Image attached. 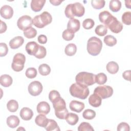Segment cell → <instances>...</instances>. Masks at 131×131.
<instances>
[{
    "mask_svg": "<svg viewBox=\"0 0 131 131\" xmlns=\"http://www.w3.org/2000/svg\"><path fill=\"white\" fill-rule=\"evenodd\" d=\"M70 94L76 98L80 99H86L89 95V89L88 86L76 83H73L70 87Z\"/></svg>",
    "mask_w": 131,
    "mask_h": 131,
    "instance_id": "1",
    "label": "cell"
},
{
    "mask_svg": "<svg viewBox=\"0 0 131 131\" xmlns=\"http://www.w3.org/2000/svg\"><path fill=\"white\" fill-rule=\"evenodd\" d=\"M52 104L55 110V114L56 117L59 119H65L69 112L66 108L64 100L60 97L53 101Z\"/></svg>",
    "mask_w": 131,
    "mask_h": 131,
    "instance_id": "2",
    "label": "cell"
},
{
    "mask_svg": "<svg viewBox=\"0 0 131 131\" xmlns=\"http://www.w3.org/2000/svg\"><path fill=\"white\" fill-rule=\"evenodd\" d=\"M102 42L100 39L93 36L89 39L87 43V51L92 56H97L101 52Z\"/></svg>",
    "mask_w": 131,
    "mask_h": 131,
    "instance_id": "3",
    "label": "cell"
},
{
    "mask_svg": "<svg viewBox=\"0 0 131 131\" xmlns=\"http://www.w3.org/2000/svg\"><path fill=\"white\" fill-rule=\"evenodd\" d=\"M77 83L84 86H90L96 83L95 75L86 72L79 73L75 77Z\"/></svg>",
    "mask_w": 131,
    "mask_h": 131,
    "instance_id": "4",
    "label": "cell"
},
{
    "mask_svg": "<svg viewBox=\"0 0 131 131\" xmlns=\"http://www.w3.org/2000/svg\"><path fill=\"white\" fill-rule=\"evenodd\" d=\"M52 21L51 15L47 11L43 12L41 14L35 16L33 19V25L38 28H42L50 24Z\"/></svg>",
    "mask_w": 131,
    "mask_h": 131,
    "instance_id": "5",
    "label": "cell"
},
{
    "mask_svg": "<svg viewBox=\"0 0 131 131\" xmlns=\"http://www.w3.org/2000/svg\"><path fill=\"white\" fill-rule=\"evenodd\" d=\"M26 61L25 56L20 53L16 54L13 59L11 64V68L15 72H20L24 68V64Z\"/></svg>",
    "mask_w": 131,
    "mask_h": 131,
    "instance_id": "6",
    "label": "cell"
},
{
    "mask_svg": "<svg viewBox=\"0 0 131 131\" xmlns=\"http://www.w3.org/2000/svg\"><path fill=\"white\" fill-rule=\"evenodd\" d=\"M94 93L99 96L101 99H106L111 97L113 94V88L108 85H100L95 88Z\"/></svg>",
    "mask_w": 131,
    "mask_h": 131,
    "instance_id": "7",
    "label": "cell"
},
{
    "mask_svg": "<svg viewBox=\"0 0 131 131\" xmlns=\"http://www.w3.org/2000/svg\"><path fill=\"white\" fill-rule=\"evenodd\" d=\"M32 20L33 19L30 16L27 15H23L18 18L17 21V27L20 30L24 31L27 29L32 27L33 25Z\"/></svg>",
    "mask_w": 131,
    "mask_h": 131,
    "instance_id": "8",
    "label": "cell"
},
{
    "mask_svg": "<svg viewBox=\"0 0 131 131\" xmlns=\"http://www.w3.org/2000/svg\"><path fill=\"white\" fill-rule=\"evenodd\" d=\"M42 89V85L41 82L38 81H34L31 82L28 88L29 94L33 96L39 95L41 93Z\"/></svg>",
    "mask_w": 131,
    "mask_h": 131,
    "instance_id": "9",
    "label": "cell"
},
{
    "mask_svg": "<svg viewBox=\"0 0 131 131\" xmlns=\"http://www.w3.org/2000/svg\"><path fill=\"white\" fill-rule=\"evenodd\" d=\"M106 27H108L112 32L119 33L122 30L123 27L121 23L118 21L116 17L114 16Z\"/></svg>",
    "mask_w": 131,
    "mask_h": 131,
    "instance_id": "10",
    "label": "cell"
},
{
    "mask_svg": "<svg viewBox=\"0 0 131 131\" xmlns=\"http://www.w3.org/2000/svg\"><path fill=\"white\" fill-rule=\"evenodd\" d=\"M72 12L74 16L81 17L85 12V9L84 6L80 3H75L72 4Z\"/></svg>",
    "mask_w": 131,
    "mask_h": 131,
    "instance_id": "11",
    "label": "cell"
},
{
    "mask_svg": "<svg viewBox=\"0 0 131 131\" xmlns=\"http://www.w3.org/2000/svg\"><path fill=\"white\" fill-rule=\"evenodd\" d=\"M0 13L1 16L6 19H10L13 15V8L9 5H4L1 8Z\"/></svg>",
    "mask_w": 131,
    "mask_h": 131,
    "instance_id": "12",
    "label": "cell"
},
{
    "mask_svg": "<svg viewBox=\"0 0 131 131\" xmlns=\"http://www.w3.org/2000/svg\"><path fill=\"white\" fill-rule=\"evenodd\" d=\"M113 17L114 16L107 11H102L99 14V19L100 21L103 23L106 27L110 23Z\"/></svg>",
    "mask_w": 131,
    "mask_h": 131,
    "instance_id": "13",
    "label": "cell"
},
{
    "mask_svg": "<svg viewBox=\"0 0 131 131\" xmlns=\"http://www.w3.org/2000/svg\"><path fill=\"white\" fill-rule=\"evenodd\" d=\"M39 45L35 41H30L26 46L25 49L27 53L30 55H34L37 53L38 51Z\"/></svg>",
    "mask_w": 131,
    "mask_h": 131,
    "instance_id": "14",
    "label": "cell"
},
{
    "mask_svg": "<svg viewBox=\"0 0 131 131\" xmlns=\"http://www.w3.org/2000/svg\"><path fill=\"white\" fill-rule=\"evenodd\" d=\"M80 27V23L79 20L75 18L70 19L67 25L68 30L72 31L74 33L79 30Z\"/></svg>",
    "mask_w": 131,
    "mask_h": 131,
    "instance_id": "15",
    "label": "cell"
},
{
    "mask_svg": "<svg viewBox=\"0 0 131 131\" xmlns=\"http://www.w3.org/2000/svg\"><path fill=\"white\" fill-rule=\"evenodd\" d=\"M70 108L71 111L76 113H80L84 108V104L80 101L77 100H72L69 104Z\"/></svg>",
    "mask_w": 131,
    "mask_h": 131,
    "instance_id": "16",
    "label": "cell"
},
{
    "mask_svg": "<svg viewBox=\"0 0 131 131\" xmlns=\"http://www.w3.org/2000/svg\"><path fill=\"white\" fill-rule=\"evenodd\" d=\"M36 110L39 114L47 115L50 111V106L48 102L41 101L37 104Z\"/></svg>",
    "mask_w": 131,
    "mask_h": 131,
    "instance_id": "17",
    "label": "cell"
},
{
    "mask_svg": "<svg viewBox=\"0 0 131 131\" xmlns=\"http://www.w3.org/2000/svg\"><path fill=\"white\" fill-rule=\"evenodd\" d=\"M24 39L23 37L18 36L14 37L10 40L9 46L12 49H16L19 48L24 43Z\"/></svg>",
    "mask_w": 131,
    "mask_h": 131,
    "instance_id": "18",
    "label": "cell"
},
{
    "mask_svg": "<svg viewBox=\"0 0 131 131\" xmlns=\"http://www.w3.org/2000/svg\"><path fill=\"white\" fill-rule=\"evenodd\" d=\"M89 102L92 106L98 107L101 104L102 99L99 96L94 93L90 96L89 98Z\"/></svg>",
    "mask_w": 131,
    "mask_h": 131,
    "instance_id": "19",
    "label": "cell"
},
{
    "mask_svg": "<svg viewBox=\"0 0 131 131\" xmlns=\"http://www.w3.org/2000/svg\"><path fill=\"white\" fill-rule=\"evenodd\" d=\"M19 115L23 120L28 121L30 120L32 118L33 116V113L30 108L25 107L21 108L20 110Z\"/></svg>",
    "mask_w": 131,
    "mask_h": 131,
    "instance_id": "20",
    "label": "cell"
},
{
    "mask_svg": "<svg viewBox=\"0 0 131 131\" xmlns=\"http://www.w3.org/2000/svg\"><path fill=\"white\" fill-rule=\"evenodd\" d=\"M45 3V0H32L31 2V9L34 12H39L41 10Z\"/></svg>",
    "mask_w": 131,
    "mask_h": 131,
    "instance_id": "21",
    "label": "cell"
},
{
    "mask_svg": "<svg viewBox=\"0 0 131 131\" xmlns=\"http://www.w3.org/2000/svg\"><path fill=\"white\" fill-rule=\"evenodd\" d=\"M49 119L46 116V115L40 114L37 115L35 119V123L39 126L45 128L48 123Z\"/></svg>",
    "mask_w": 131,
    "mask_h": 131,
    "instance_id": "22",
    "label": "cell"
},
{
    "mask_svg": "<svg viewBox=\"0 0 131 131\" xmlns=\"http://www.w3.org/2000/svg\"><path fill=\"white\" fill-rule=\"evenodd\" d=\"M19 119L18 117L15 115H11L7 118L6 122L7 125L11 128L16 127L19 124Z\"/></svg>",
    "mask_w": 131,
    "mask_h": 131,
    "instance_id": "23",
    "label": "cell"
},
{
    "mask_svg": "<svg viewBox=\"0 0 131 131\" xmlns=\"http://www.w3.org/2000/svg\"><path fill=\"white\" fill-rule=\"evenodd\" d=\"M13 82L12 77L7 74L2 75L0 77V83L4 87L10 86Z\"/></svg>",
    "mask_w": 131,
    "mask_h": 131,
    "instance_id": "24",
    "label": "cell"
},
{
    "mask_svg": "<svg viewBox=\"0 0 131 131\" xmlns=\"http://www.w3.org/2000/svg\"><path fill=\"white\" fill-rule=\"evenodd\" d=\"M65 119L69 124L71 125H74L78 122L79 117L77 114L73 113H70L67 114Z\"/></svg>",
    "mask_w": 131,
    "mask_h": 131,
    "instance_id": "25",
    "label": "cell"
},
{
    "mask_svg": "<svg viewBox=\"0 0 131 131\" xmlns=\"http://www.w3.org/2000/svg\"><path fill=\"white\" fill-rule=\"evenodd\" d=\"M106 70L112 74L117 73L119 70V66L118 63L115 61L109 62L106 66Z\"/></svg>",
    "mask_w": 131,
    "mask_h": 131,
    "instance_id": "26",
    "label": "cell"
},
{
    "mask_svg": "<svg viewBox=\"0 0 131 131\" xmlns=\"http://www.w3.org/2000/svg\"><path fill=\"white\" fill-rule=\"evenodd\" d=\"M109 7L112 11L117 12L121 9V3L119 0H112L110 2Z\"/></svg>",
    "mask_w": 131,
    "mask_h": 131,
    "instance_id": "27",
    "label": "cell"
},
{
    "mask_svg": "<svg viewBox=\"0 0 131 131\" xmlns=\"http://www.w3.org/2000/svg\"><path fill=\"white\" fill-rule=\"evenodd\" d=\"M77 51V47L74 43H69L65 48L64 52L68 56H72L75 54Z\"/></svg>",
    "mask_w": 131,
    "mask_h": 131,
    "instance_id": "28",
    "label": "cell"
},
{
    "mask_svg": "<svg viewBox=\"0 0 131 131\" xmlns=\"http://www.w3.org/2000/svg\"><path fill=\"white\" fill-rule=\"evenodd\" d=\"M45 128L47 131L60 130V128L57 122L54 120L52 119H49L48 123L47 126L45 127Z\"/></svg>",
    "mask_w": 131,
    "mask_h": 131,
    "instance_id": "29",
    "label": "cell"
},
{
    "mask_svg": "<svg viewBox=\"0 0 131 131\" xmlns=\"http://www.w3.org/2000/svg\"><path fill=\"white\" fill-rule=\"evenodd\" d=\"M38 71L40 75L42 76H47L50 73L51 68L47 64L43 63L39 66Z\"/></svg>",
    "mask_w": 131,
    "mask_h": 131,
    "instance_id": "30",
    "label": "cell"
},
{
    "mask_svg": "<svg viewBox=\"0 0 131 131\" xmlns=\"http://www.w3.org/2000/svg\"><path fill=\"white\" fill-rule=\"evenodd\" d=\"M7 107L10 112H15L18 108V103L15 100H10L7 104Z\"/></svg>",
    "mask_w": 131,
    "mask_h": 131,
    "instance_id": "31",
    "label": "cell"
},
{
    "mask_svg": "<svg viewBox=\"0 0 131 131\" xmlns=\"http://www.w3.org/2000/svg\"><path fill=\"white\" fill-rule=\"evenodd\" d=\"M95 32L97 35L100 36H103L107 32V28L103 25H99L96 27Z\"/></svg>",
    "mask_w": 131,
    "mask_h": 131,
    "instance_id": "32",
    "label": "cell"
},
{
    "mask_svg": "<svg viewBox=\"0 0 131 131\" xmlns=\"http://www.w3.org/2000/svg\"><path fill=\"white\" fill-rule=\"evenodd\" d=\"M104 43L109 47H113L117 43V39L111 35H107L104 38Z\"/></svg>",
    "mask_w": 131,
    "mask_h": 131,
    "instance_id": "33",
    "label": "cell"
},
{
    "mask_svg": "<svg viewBox=\"0 0 131 131\" xmlns=\"http://www.w3.org/2000/svg\"><path fill=\"white\" fill-rule=\"evenodd\" d=\"M107 81V76L103 73H100L95 75V81L98 84H104Z\"/></svg>",
    "mask_w": 131,
    "mask_h": 131,
    "instance_id": "34",
    "label": "cell"
},
{
    "mask_svg": "<svg viewBox=\"0 0 131 131\" xmlns=\"http://www.w3.org/2000/svg\"><path fill=\"white\" fill-rule=\"evenodd\" d=\"M24 36L27 38H33L37 35V31L33 27H30L24 31Z\"/></svg>",
    "mask_w": 131,
    "mask_h": 131,
    "instance_id": "35",
    "label": "cell"
},
{
    "mask_svg": "<svg viewBox=\"0 0 131 131\" xmlns=\"http://www.w3.org/2000/svg\"><path fill=\"white\" fill-rule=\"evenodd\" d=\"M83 117L87 120H92L96 116V112L91 109H86L82 113Z\"/></svg>",
    "mask_w": 131,
    "mask_h": 131,
    "instance_id": "36",
    "label": "cell"
},
{
    "mask_svg": "<svg viewBox=\"0 0 131 131\" xmlns=\"http://www.w3.org/2000/svg\"><path fill=\"white\" fill-rule=\"evenodd\" d=\"M94 128L88 122H83L78 127V131H94Z\"/></svg>",
    "mask_w": 131,
    "mask_h": 131,
    "instance_id": "37",
    "label": "cell"
},
{
    "mask_svg": "<svg viewBox=\"0 0 131 131\" xmlns=\"http://www.w3.org/2000/svg\"><path fill=\"white\" fill-rule=\"evenodd\" d=\"M105 1L103 0H92L91 5L95 9H100L105 6Z\"/></svg>",
    "mask_w": 131,
    "mask_h": 131,
    "instance_id": "38",
    "label": "cell"
},
{
    "mask_svg": "<svg viewBox=\"0 0 131 131\" xmlns=\"http://www.w3.org/2000/svg\"><path fill=\"white\" fill-rule=\"evenodd\" d=\"M122 21L123 24L126 25H130L131 24V12L130 11L125 12L122 15Z\"/></svg>",
    "mask_w": 131,
    "mask_h": 131,
    "instance_id": "39",
    "label": "cell"
},
{
    "mask_svg": "<svg viewBox=\"0 0 131 131\" xmlns=\"http://www.w3.org/2000/svg\"><path fill=\"white\" fill-rule=\"evenodd\" d=\"M62 38L66 41H70L73 39L74 37V33L67 29L63 31L62 34Z\"/></svg>",
    "mask_w": 131,
    "mask_h": 131,
    "instance_id": "40",
    "label": "cell"
},
{
    "mask_svg": "<svg viewBox=\"0 0 131 131\" xmlns=\"http://www.w3.org/2000/svg\"><path fill=\"white\" fill-rule=\"evenodd\" d=\"M95 25V22L91 18H86L84 19L82 23L83 27L86 30L92 29Z\"/></svg>",
    "mask_w": 131,
    "mask_h": 131,
    "instance_id": "41",
    "label": "cell"
},
{
    "mask_svg": "<svg viewBox=\"0 0 131 131\" xmlns=\"http://www.w3.org/2000/svg\"><path fill=\"white\" fill-rule=\"evenodd\" d=\"M47 54L46 49L42 46H39V49L37 53L35 55V57L38 59L43 58Z\"/></svg>",
    "mask_w": 131,
    "mask_h": 131,
    "instance_id": "42",
    "label": "cell"
},
{
    "mask_svg": "<svg viewBox=\"0 0 131 131\" xmlns=\"http://www.w3.org/2000/svg\"><path fill=\"white\" fill-rule=\"evenodd\" d=\"M37 74V70L34 68H28L25 73V75L26 77L30 79L34 78L36 76Z\"/></svg>",
    "mask_w": 131,
    "mask_h": 131,
    "instance_id": "43",
    "label": "cell"
},
{
    "mask_svg": "<svg viewBox=\"0 0 131 131\" xmlns=\"http://www.w3.org/2000/svg\"><path fill=\"white\" fill-rule=\"evenodd\" d=\"M59 97H60V94L58 91L56 90H52L49 93V99L52 103Z\"/></svg>",
    "mask_w": 131,
    "mask_h": 131,
    "instance_id": "44",
    "label": "cell"
},
{
    "mask_svg": "<svg viewBox=\"0 0 131 131\" xmlns=\"http://www.w3.org/2000/svg\"><path fill=\"white\" fill-rule=\"evenodd\" d=\"M8 52V48L6 43L4 42L0 43V56H6Z\"/></svg>",
    "mask_w": 131,
    "mask_h": 131,
    "instance_id": "45",
    "label": "cell"
},
{
    "mask_svg": "<svg viewBox=\"0 0 131 131\" xmlns=\"http://www.w3.org/2000/svg\"><path fill=\"white\" fill-rule=\"evenodd\" d=\"M71 8H72V4L68 5L65 8L64 14L67 17L70 19H73L74 18V16L72 14Z\"/></svg>",
    "mask_w": 131,
    "mask_h": 131,
    "instance_id": "46",
    "label": "cell"
},
{
    "mask_svg": "<svg viewBox=\"0 0 131 131\" xmlns=\"http://www.w3.org/2000/svg\"><path fill=\"white\" fill-rule=\"evenodd\" d=\"M130 127L129 125L126 122H121L117 126L118 131H129Z\"/></svg>",
    "mask_w": 131,
    "mask_h": 131,
    "instance_id": "47",
    "label": "cell"
},
{
    "mask_svg": "<svg viewBox=\"0 0 131 131\" xmlns=\"http://www.w3.org/2000/svg\"><path fill=\"white\" fill-rule=\"evenodd\" d=\"M37 40L38 42L41 44H45L47 42V37L45 35L41 34L38 36Z\"/></svg>",
    "mask_w": 131,
    "mask_h": 131,
    "instance_id": "48",
    "label": "cell"
},
{
    "mask_svg": "<svg viewBox=\"0 0 131 131\" xmlns=\"http://www.w3.org/2000/svg\"><path fill=\"white\" fill-rule=\"evenodd\" d=\"M122 76L124 79L128 81H130V71L127 70L124 71L122 74Z\"/></svg>",
    "mask_w": 131,
    "mask_h": 131,
    "instance_id": "49",
    "label": "cell"
},
{
    "mask_svg": "<svg viewBox=\"0 0 131 131\" xmlns=\"http://www.w3.org/2000/svg\"><path fill=\"white\" fill-rule=\"evenodd\" d=\"M1 21V29H0V33H3L5 32L7 30V25L6 23L3 21L2 20H0Z\"/></svg>",
    "mask_w": 131,
    "mask_h": 131,
    "instance_id": "50",
    "label": "cell"
},
{
    "mask_svg": "<svg viewBox=\"0 0 131 131\" xmlns=\"http://www.w3.org/2000/svg\"><path fill=\"white\" fill-rule=\"evenodd\" d=\"M50 2L54 6H58L62 2V1L60 0H51L50 1Z\"/></svg>",
    "mask_w": 131,
    "mask_h": 131,
    "instance_id": "51",
    "label": "cell"
},
{
    "mask_svg": "<svg viewBox=\"0 0 131 131\" xmlns=\"http://www.w3.org/2000/svg\"><path fill=\"white\" fill-rule=\"evenodd\" d=\"M125 6L126 7H127L128 9H131L130 8V1H129V2H128V1H125Z\"/></svg>",
    "mask_w": 131,
    "mask_h": 131,
    "instance_id": "52",
    "label": "cell"
}]
</instances>
